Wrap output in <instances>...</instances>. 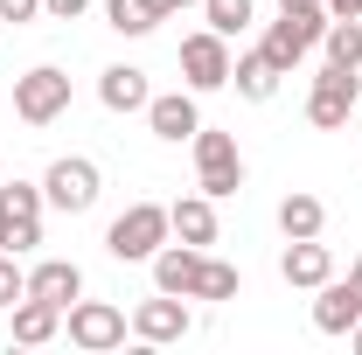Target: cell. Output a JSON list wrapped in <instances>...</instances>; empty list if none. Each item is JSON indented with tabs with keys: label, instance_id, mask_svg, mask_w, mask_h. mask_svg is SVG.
<instances>
[{
	"label": "cell",
	"instance_id": "19",
	"mask_svg": "<svg viewBox=\"0 0 362 355\" xmlns=\"http://www.w3.org/2000/svg\"><path fill=\"white\" fill-rule=\"evenodd\" d=\"M320 230H327V202L307 195V188H293L279 202V237H320Z\"/></svg>",
	"mask_w": 362,
	"mask_h": 355
},
{
	"label": "cell",
	"instance_id": "23",
	"mask_svg": "<svg viewBox=\"0 0 362 355\" xmlns=\"http://www.w3.org/2000/svg\"><path fill=\"white\" fill-rule=\"evenodd\" d=\"M237 293H244V272L223 265V258H202V272H195V293H188V300H216V307H223V300H237Z\"/></svg>",
	"mask_w": 362,
	"mask_h": 355
},
{
	"label": "cell",
	"instance_id": "20",
	"mask_svg": "<svg viewBox=\"0 0 362 355\" xmlns=\"http://www.w3.org/2000/svg\"><path fill=\"white\" fill-rule=\"evenodd\" d=\"M168 14L153 7V0H105V28L112 35H126V42H139V35H153Z\"/></svg>",
	"mask_w": 362,
	"mask_h": 355
},
{
	"label": "cell",
	"instance_id": "10",
	"mask_svg": "<svg viewBox=\"0 0 362 355\" xmlns=\"http://www.w3.org/2000/svg\"><path fill=\"white\" fill-rule=\"evenodd\" d=\"M188 327H195V313H188L181 293H153V300L133 307V334L146 342V349H168V342H181Z\"/></svg>",
	"mask_w": 362,
	"mask_h": 355
},
{
	"label": "cell",
	"instance_id": "28",
	"mask_svg": "<svg viewBox=\"0 0 362 355\" xmlns=\"http://www.w3.org/2000/svg\"><path fill=\"white\" fill-rule=\"evenodd\" d=\"M49 21H77V14H90V0H42Z\"/></svg>",
	"mask_w": 362,
	"mask_h": 355
},
{
	"label": "cell",
	"instance_id": "32",
	"mask_svg": "<svg viewBox=\"0 0 362 355\" xmlns=\"http://www.w3.org/2000/svg\"><path fill=\"white\" fill-rule=\"evenodd\" d=\"M349 349H356V355H362V320H356V327H349Z\"/></svg>",
	"mask_w": 362,
	"mask_h": 355
},
{
	"label": "cell",
	"instance_id": "31",
	"mask_svg": "<svg viewBox=\"0 0 362 355\" xmlns=\"http://www.w3.org/2000/svg\"><path fill=\"white\" fill-rule=\"evenodd\" d=\"M349 279H356V293H362V251H356V258H349Z\"/></svg>",
	"mask_w": 362,
	"mask_h": 355
},
{
	"label": "cell",
	"instance_id": "5",
	"mask_svg": "<svg viewBox=\"0 0 362 355\" xmlns=\"http://www.w3.org/2000/svg\"><path fill=\"white\" fill-rule=\"evenodd\" d=\"M63 112H70V70L35 63V70L14 77V119H21V126H56Z\"/></svg>",
	"mask_w": 362,
	"mask_h": 355
},
{
	"label": "cell",
	"instance_id": "34",
	"mask_svg": "<svg viewBox=\"0 0 362 355\" xmlns=\"http://www.w3.org/2000/svg\"><path fill=\"white\" fill-rule=\"evenodd\" d=\"M0 175H7V161H0Z\"/></svg>",
	"mask_w": 362,
	"mask_h": 355
},
{
	"label": "cell",
	"instance_id": "4",
	"mask_svg": "<svg viewBox=\"0 0 362 355\" xmlns=\"http://www.w3.org/2000/svg\"><path fill=\"white\" fill-rule=\"evenodd\" d=\"M42 195H49V209H63V216H90L98 195H105V175H98L90 153H63V161H49Z\"/></svg>",
	"mask_w": 362,
	"mask_h": 355
},
{
	"label": "cell",
	"instance_id": "11",
	"mask_svg": "<svg viewBox=\"0 0 362 355\" xmlns=\"http://www.w3.org/2000/svg\"><path fill=\"white\" fill-rule=\"evenodd\" d=\"M279 279L300 286V293H314V286L334 279V251H327L320 237H286V251H279Z\"/></svg>",
	"mask_w": 362,
	"mask_h": 355
},
{
	"label": "cell",
	"instance_id": "8",
	"mask_svg": "<svg viewBox=\"0 0 362 355\" xmlns=\"http://www.w3.org/2000/svg\"><path fill=\"white\" fill-rule=\"evenodd\" d=\"M126 327H133V320L112 307V300H70V313H63V334H70L84 355L119 349V342H126Z\"/></svg>",
	"mask_w": 362,
	"mask_h": 355
},
{
	"label": "cell",
	"instance_id": "24",
	"mask_svg": "<svg viewBox=\"0 0 362 355\" xmlns=\"http://www.w3.org/2000/svg\"><path fill=\"white\" fill-rule=\"evenodd\" d=\"M202 21H209L216 35H244V28L258 21V0H202Z\"/></svg>",
	"mask_w": 362,
	"mask_h": 355
},
{
	"label": "cell",
	"instance_id": "29",
	"mask_svg": "<svg viewBox=\"0 0 362 355\" xmlns=\"http://www.w3.org/2000/svg\"><path fill=\"white\" fill-rule=\"evenodd\" d=\"M153 7H160V14H168V21H175L181 7H202V0H153Z\"/></svg>",
	"mask_w": 362,
	"mask_h": 355
},
{
	"label": "cell",
	"instance_id": "35",
	"mask_svg": "<svg viewBox=\"0 0 362 355\" xmlns=\"http://www.w3.org/2000/svg\"><path fill=\"white\" fill-rule=\"evenodd\" d=\"M0 35H7V21H0Z\"/></svg>",
	"mask_w": 362,
	"mask_h": 355
},
{
	"label": "cell",
	"instance_id": "21",
	"mask_svg": "<svg viewBox=\"0 0 362 355\" xmlns=\"http://www.w3.org/2000/svg\"><path fill=\"white\" fill-rule=\"evenodd\" d=\"M327 0H293V7H279V28L293 35L300 49H320V35H327Z\"/></svg>",
	"mask_w": 362,
	"mask_h": 355
},
{
	"label": "cell",
	"instance_id": "12",
	"mask_svg": "<svg viewBox=\"0 0 362 355\" xmlns=\"http://www.w3.org/2000/svg\"><path fill=\"white\" fill-rule=\"evenodd\" d=\"M362 320V293L356 279H327V286H314V327L327 334V342H349V327Z\"/></svg>",
	"mask_w": 362,
	"mask_h": 355
},
{
	"label": "cell",
	"instance_id": "30",
	"mask_svg": "<svg viewBox=\"0 0 362 355\" xmlns=\"http://www.w3.org/2000/svg\"><path fill=\"white\" fill-rule=\"evenodd\" d=\"M327 14H362V0H327Z\"/></svg>",
	"mask_w": 362,
	"mask_h": 355
},
{
	"label": "cell",
	"instance_id": "16",
	"mask_svg": "<svg viewBox=\"0 0 362 355\" xmlns=\"http://www.w3.org/2000/svg\"><path fill=\"white\" fill-rule=\"evenodd\" d=\"M28 293L35 300H56V307L70 313V300H84V265L77 258H42V265L28 272Z\"/></svg>",
	"mask_w": 362,
	"mask_h": 355
},
{
	"label": "cell",
	"instance_id": "1",
	"mask_svg": "<svg viewBox=\"0 0 362 355\" xmlns=\"http://www.w3.org/2000/svg\"><path fill=\"white\" fill-rule=\"evenodd\" d=\"M175 237V223H168V202H133V209H119V216L105 223V251L119 258V265H153V251Z\"/></svg>",
	"mask_w": 362,
	"mask_h": 355
},
{
	"label": "cell",
	"instance_id": "2",
	"mask_svg": "<svg viewBox=\"0 0 362 355\" xmlns=\"http://www.w3.org/2000/svg\"><path fill=\"white\" fill-rule=\"evenodd\" d=\"M42 181H7L0 175V251H14V258H28L35 244H42Z\"/></svg>",
	"mask_w": 362,
	"mask_h": 355
},
{
	"label": "cell",
	"instance_id": "26",
	"mask_svg": "<svg viewBox=\"0 0 362 355\" xmlns=\"http://www.w3.org/2000/svg\"><path fill=\"white\" fill-rule=\"evenodd\" d=\"M21 293H28V272H21V258H14V251H0V313L14 307Z\"/></svg>",
	"mask_w": 362,
	"mask_h": 355
},
{
	"label": "cell",
	"instance_id": "9",
	"mask_svg": "<svg viewBox=\"0 0 362 355\" xmlns=\"http://www.w3.org/2000/svg\"><path fill=\"white\" fill-rule=\"evenodd\" d=\"M146 133L160 139V146H181V139L202 133V105H195V91H153L146 98Z\"/></svg>",
	"mask_w": 362,
	"mask_h": 355
},
{
	"label": "cell",
	"instance_id": "25",
	"mask_svg": "<svg viewBox=\"0 0 362 355\" xmlns=\"http://www.w3.org/2000/svg\"><path fill=\"white\" fill-rule=\"evenodd\" d=\"M258 49H265L272 63H279V77H293V70H300V63H307V49L293 42V35H286V28H279V21H272V28H265V42H258Z\"/></svg>",
	"mask_w": 362,
	"mask_h": 355
},
{
	"label": "cell",
	"instance_id": "6",
	"mask_svg": "<svg viewBox=\"0 0 362 355\" xmlns=\"http://www.w3.org/2000/svg\"><path fill=\"white\" fill-rule=\"evenodd\" d=\"M356 98H362V70L320 63L314 91H307V126H320V133H341V126H349V112H356Z\"/></svg>",
	"mask_w": 362,
	"mask_h": 355
},
{
	"label": "cell",
	"instance_id": "17",
	"mask_svg": "<svg viewBox=\"0 0 362 355\" xmlns=\"http://www.w3.org/2000/svg\"><path fill=\"white\" fill-rule=\"evenodd\" d=\"M168 223H175L181 244H195V251H209L216 244V202L195 188V195H181V202H168Z\"/></svg>",
	"mask_w": 362,
	"mask_h": 355
},
{
	"label": "cell",
	"instance_id": "3",
	"mask_svg": "<svg viewBox=\"0 0 362 355\" xmlns=\"http://www.w3.org/2000/svg\"><path fill=\"white\" fill-rule=\"evenodd\" d=\"M188 146H195V188H202L209 202H223V195L244 188V153H237V139H230L223 126H202Z\"/></svg>",
	"mask_w": 362,
	"mask_h": 355
},
{
	"label": "cell",
	"instance_id": "7",
	"mask_svg": "<svg viewBox=\"0 0 362 355\" xmlns=\"http://www.w3.org/2000/svg\"><path fill=\"white\" fill-rule=\"evenodd\" d=\"M230 35H216V28H195V35H181V84L195 91V98H209V91L230 84Z\"/></svg>",
	"mask_w": 362,
	"mask_h": 355
},
{
	"label": "cell",
	"instance_id": "33",
	"mask_svg": "<svg viewBox=\"0 0 362 355\" xmlns=\"http://www.w3.org/2000/svg\"><path fill=\"white\" fill-rule=\"evenodd\" d=\"M279 7H293V0H279Z\"/></svg>",
	"mask_w": 362,
	"mask_h": 355
},
{
	"label": "cell",
	"instance_id": "14",
	"mask_svg": "<svg viewBox=\"0 0 362 355\" xmlns=\"http://www.w3.org/2000/svg\"><path fill=\"white\" fill-rule=\"evenodd\" d=\"M202 258L209 251H195V244H181V237H168L160 251H153V293H195V272H202Z\"/></svg>",
	"mask_w": 362,
	"mask_h": 355
},
{
	"label": "cell",
	"instance_id": "22",
	"mask_svg": "<svg viewBox=\"0 0 362 355\" xmlns=\"http://www.w3.org/2000/svg\"><path fill=\"white\" fill-rule=\"evenodd\" d=\"M320 49H327V63L362 70V14H334V21H327V35H320Z\"/></svg>",
	"mask_w": 362,
	"mask_h": 355
},
{
	"label": "cell",
	"instance_id": "18",
	"mask_svg": "<svg viewBox=\"0 0 362 355\" xmlns=\"http://www.w3.org/2000/svg\"><path fill=\"white\" fill-rule=\"evenodd\" d=\"M230 84H237V98H251V105H272L279 98V63H272L265 49H244L230 63Z\"/></svg>",
	"mask_w": 362,
	"mask_h": 355
},
{
	"label": "cell",
	"instance_id": "15",
	"mask_svg": "<svg viewBox=\"0 0 362 355\" xmlns=\"http://www.w3.org/2000/svg\"><path fill=\"white\" fill-rule=\"evenodd\" d=\"M146 98H153V84H146L139 63H112V70H98V105H105V112H146Z\"/></svg>",
	"mask_w": 362,
	"mask_h": 355
},
{
	"label": "cell",
	"instance_id": "13",
	"mask_svg": "<svg viewBox=\"0 0 362 355\" xmlns=\"http://www.w3.org/2000/svg\"><path fill=\"white\" fill-rule=\"evenodd\" d=\"M7 334H14L21 349H42V342L63 334V307H56V300H35V293H21V300L7 307Z\"/></svg>",
	"mask_w": 362,
	"mask_h": 355
},
{
	"label": "cell",
	"instance_id": "27",
	"mask_svg": "<svg viewBox=\"0 0 362 355\" xmlns=\"http://www.w3.org/2000/svg\"><path fill=\"white\" fill-rule=\"evenodd\" d=\"M0 21L7 28H28V21H42V0H0Z\"/></svg>",
	"mask_w": 362,
	"mask_h": 355
}]
</instances>
